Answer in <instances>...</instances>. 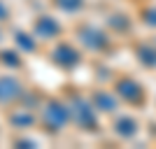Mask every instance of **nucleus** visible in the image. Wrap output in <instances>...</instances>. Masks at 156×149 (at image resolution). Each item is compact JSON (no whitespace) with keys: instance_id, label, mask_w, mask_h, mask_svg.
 <instances>
[{"instance_id":"obj_8","label":"nucleus","mask_w":156,"mask_h":149,"mask_svg":"<svg viewBox=\"0 0 156 149\" xmlns=\"http://www.w3.org/2000/svg\"><path fill=\"white\" fill-rule=\"evenodd\" d=\"M33 33H35L37 37H44V40L58 37V35H61V23L54 19V16H47V14H42V16L35 21V28H33Z\"/></svg>"},{"instance_id":"obj_7","label":"nucleus","mask_w":156,"mask_h":149,"mask_svg":"<svg viewBox=\"0 0 156 149\" xmlns=\"http://www.w3.org/2000/svg\"><path fill=\"white\" fill-rule=\"evenodd\" d=\"M114 133H117L121 140H130L140 133V121L130 114H117L114 117Z\"/></svg>"},{"instance_id":"obj_1","label":"nucleus","mask_w":156,"mask_h":149,"mask_svg":"<svg viewBox=\"0 0 156 149\" xmlns=\"http://www.w3.org/2000/svg\"><path fill=\"white\" fill-rule=\"evenodd\" d=\"M114 93H117L119 103L130 105V107H137V105L147 103V89H144L142 82H137L135 77L124 75L114 82Z\"/></svg>"},{"instance_id":"obj_3","label":"nucleus","mask_w":156,"mask_h":149,"mask_svg":"<svg viewBox=\"0 0 156 149\" xmlns=\"http://www.w3.org/2000/svg\"><path fill=\"white\" fill-rule=\"evenodd\" d=\"M70 110H72V121H77L82 126V130H96L98 128V114L100 112L93 107V103L77 96L70 103Z\"/></svg>"},{"instance_id":"obj_9","label":"nucleus","mask_w":156,"mask_h":149,"mask_svg":"<svg viewBox=\"0 0 156 149\" xmlns=\"http://www.w3.org/2000/svg\"><path fill=\"white\" fill-rule=\"evenodd\" d=\"M135 59L144 65V68H156V47L154 44H140L135 49Z\"/></svg>"},{"instance_id":"obj_6","label":"nucleus","mask_w":156,"mask_h":149,"mask_svg":"<svg viewBox=\"0 0 156 149\" xmlns=\"http://www.w3.org/2000/svg\"><path fill=\"white\" fill-rule=\"evenodd\" d=\"M21 96H23V86H21L19 79L12 77V75H2L0 77V105L14 103Z\"/></svg>"},{"instance_id":"obj_5","label":"nucleus","mask_w":156,"mask_h":149,"mask_svg":"<svg viewBox=\"0 0 156 149\" xmlns=\"http://www.w3.org/2000/svg\"><path fill=\"white\" fill-rule=\"evenodd\" d=\"M79 40H82V44H84L86 49H91V51H105V49L110 47L107 33L100 30V28H96V26H84Z\"/></svg>"},{"instance_id":"obj_11","label":"nucleus","mask_w":156,"mask_h":149,"mask_svg":"<svg viewBox=\"0 0 156 149\" xmlns=\"http://www.w3.org/2000/svg\"><path fill=\"white\" fill-rule=\"evenodd\" d=\"M0 54H2L0 59L5 61L7 65H12V68H19V65H21V61L16 59V54H14V51H0Z\"/></svg>"},{"instance_id":"obj_12","label":"nucleus","mask_w":156,"mask_h":149,"mask_svg":"<svg viewBox=\"0 0 156 149\" xmlns=\"http://www.w3.org/2000/svg\"><path fill=\"white\" fill-rule=\"evenodd\" d=\"M7 14H9V12H7V7H5V2H2V0H0V21H2V19H7Z\"/></svg>"},{"instance_id":"obj_4","label":"nucleus","mask_w":156,"mask_h":149,"mask_svg":"<svg viewBox=\"0 0 156 149\" xmlns=\"http://www.w3.org/2000/svg\"><path fill=\"white\" fill-rule=\"evenodd\" d=\"M51 61L58 65V68L72 70V68H77V65L82 63V54H79V49H75L72 44H65V42H61V44L51 51Z\"/></svg>"},{"instance_id":"obj_2","label":"nucleus","mask_w":156,"mask_h":149,"mask_svg":"<svg viewBox=\"0 0 156 149\" xmlns=\"http://www.w3.org/2000/svg\"><path fill=\"white\" fill-rule=\"evenodd\" d=\"M72 121V110L70 103H63V100H49L44 105V126L54 133L65 128V123Z\"/></svg>"},{"instance_id":"obj_10","label":"nucleus","mask_w":156,"mask_h":149,"mask_svg":"<svg viewBox=\"0 0 156 149\" xmlns=\"http://www.w3.org/2000/svg\"><path fill=\"white\" fill-rule=\"evenodd\" d=\"M84 2H86V0H56L58 9H63V12H70V14L79 12V9L84 7Z\"/></svg>"}]
</instances>
